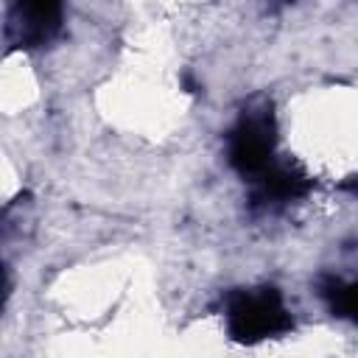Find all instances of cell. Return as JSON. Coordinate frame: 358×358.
<instances>
[{"instance_id": "cell-1", "label": "cell", "mask_w": 358, "mask_h": 358, "mask_svg": "<svg viewBox=\"0 0 358 358\" xmlns=\"http://www.w3.org/2000/svg\"><path fill=\"white\" fill-rule=\"evenodd\" d=\"M294 327V319L277 288L238 291L227 302V330L241 344L277 338Z\"/></svg>"}, {"instance_id": "cell-2", "label": "cell", "mask_w": 358, "mask_h": 358, "mask_svg": "<svg viewBox=\"0 0 358 358\" xmlns=\"http://www.w3.org/2000/svg\"><path fill=\"white\" fill-rule=\"evenodd\" d=\"M274 162V123L268 112H249L229 134V165L243 176H260Z\"/></svg>"}, {"instance_id": "cell-3", "label": "cell", "mask_w": 358, "mask_h": 358, "mask_svg": "<svg viewBox=\"0 0 358 358\" xmlns=\"http://www.w3.org/2000/svg\"><path fill=\"white\" fill-rule=\"evenodd\" d=\"M62 28V0H14L8 34L17 48H39Z\"/></svg>"}, {"instance_id": "cell-4", "label": "cell", "mask_w": 358, "mask_h": 358, "mask_svg": "<svg viewBox=\"0 0 358 358\" xmlns=\"http://www.w3.org/2000/svg\"><path fill=\"white\" fill-rule=\"evenodd\" d=\"M308 190H310V179L302 168L271 162L257 176V187H255L252 199H255V204H280V201L302 199Z\"/></svg>"}, {"instance_id": "cell-5", "label": "cell", "mask_w": 358, "mask_h": 358, "mask_svg": "<svg viewBox=\"0 0 358 358\" xmlns=\"http://www.w3.org/2000/svg\"><path fill=\"white\" fill-rule=\"evenodd\" d=\"M330 302V310L338 319L358 322V282H330L322 291Z\"/></svg>"}]
</instances>
